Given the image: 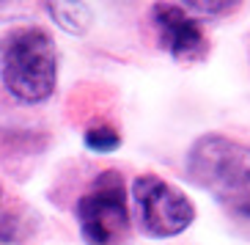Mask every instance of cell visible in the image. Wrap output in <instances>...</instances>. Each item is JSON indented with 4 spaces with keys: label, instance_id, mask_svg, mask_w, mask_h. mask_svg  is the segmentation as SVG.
<instances>
[{
    "label": "cell",
    "instance_id": "7a4b0ae2",
    "mask_svg": "<svg viewBox=\"0 0 250 245\" xmlns=\"http://www.w3.org/2000/svg\"><path fill=\"white\" fill-rule=\"evenodd\" d=\"M0 77L20 102H44L55 91L58 61L47 30L14 28L0 39Z\"/></svg>",
    "mask_w": 250,
    "mask_h": 245
},
{
    "label": "cell",
    "instance_id": "8992f818",
    "mask_svg": "<svg viewBox=\"0 0 250 245\" xmlns=\"http://www.w3.org/2000/svg\"><path fill=\"white\" fill-rule=\"evenodd\" d=\"M47 11L66 33H85L91 28V8L85 3H47Z\"/></svg>",
    "mask_w": 250,
    "mask_h": 245
},
{
    "label": "cell",
    "instance_id": "ba28073f",
    "mask_svg": "<svg viewBox=\"0 0 250 245\" xmlns=\"http://www.w3.org/2000/svg\"><path fill=\"white\" fill-rule=\"evenodd\" d=\"M182 8H190V11H201V14H223V11H231L236 8V3H209V0H187Z\"/></svg>",
    "mask_w": 250,
    "mask_h": 245
},
{
    "label": "cell",
    "instance_id": "6da1fadb",
    "mask_svg": "<svg viewBox=\"0 0 250 245\" xmlns=\"http://www.w3.org/2000/svg\"><path fill=\"white\" fill-rule=\"evenodd\" d=\"M187 174L223 207L250 218V146L223 135H204L187 155Z\"/></svg>",
    "mask_w": 250,
    "mask_h": 245
},
{
    "label": "cell",
    "instance_id": "5b68a950",
    "mask_svg": "<svg viewBox=\"0 0 250 245\" xmlns=\"http://www.w3.org/2000/svg\"><path fill=\"white\" fill-rule=\"evenodd\" d=\"M154 22L160 30L162 47L176 61H201L206 55V36L198 20L190 17L182 6L173 3H157Z\"/></svg>",
    "mask_w": 250,
    "mask_h": 245
},
{
    "label": "cell",
    "instance_id": "52a82bcc",
    "mask_svg": "<svg viewBox=\"0 0 250 245\" xmlns=\"http://www.w3.org/2000/svg\"><path fill=\"white\" fill-rule=\"evenodd\" d=\"M85 146L94 149V152H113V149L121 146V135L110 127H94L85 133Z\"/></svg>",
    "mask_w": 250,
    "mask_h": 245
},
{
    "label": "cell",
    "instance_id": "3957f363",
    "mask_svg": "<svg viewBox=\"0 0 250 245\" xmlns=\"http://www.w3.org/2000/svg\"><path fill=\"white\" fill-rule=\"evenodd\" d=\"M77 221L88 245H110L126 231V199L121 174L104 171L94 187L77 201Z\"/></svg>",
    "mask_w": 250,
    "mask_h": 245
},
{
    "label": "cell",
    "instance_id": "277c9868",
    "mask_svg": "<svg viewBox=\"0 0 250 245\" xmlns=\"http://www.w3.org/2000/svg\"><path fill=\"white\" fill-rule=\"evenodd\" d=\"M135 204L140 212V223L151 237H173L182 234L195 218V209L176 187L168 182L143 174L135 179Z\"/></svg>",
    "mask_w": 250,
    "mask_h": 245
}]
</instances>
